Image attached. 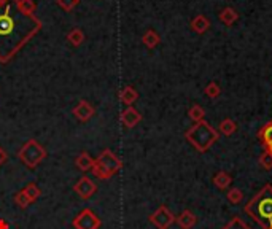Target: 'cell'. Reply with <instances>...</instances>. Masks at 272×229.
<instances>
[{
	"label": "cell",
	"instance_id": "obj_1",
	"mask_svg": "<svg viewBox=\"0 0 272 229\" xmlns=\"http://www.w3.org/2000/svg\"><path fill=\"white\" fill-rule=\"evenodd\" d=\"M11 11L13 7L7 5L3 13H0V62L3 64H7L22 48V45H26L42 27V22L37 18L26 24V19L32 15H27L22 21H18L16 16L11 15Z\"/></svg>",
	"mask_w": 272,
	"mask_h": 229
},
{
	"label": "cell",
	"instance_id": "obj_2",
	"mask_svg": "<svg viewBox=\"0 0 272 229\" xmlns=\"http://www.w3.org/2000/svg\"><path fill=\"white\" fill-rule=\"evenodd\" d=\"M244 212L261 229H272V185H264L248 200Z\"/></svg>",
	"mask_w": 272,
	"mask_h": 229
},
{
	"label": "cell",
	"instance_id": "obj_3",
	"mask_svg": "<svg viewBox=\"0 0 272 229\" xmlns=\"http://www.w3.org/2000/svg\"><path fill=\"white\" fill-rule=\"evenodd\" d=\"M218 131L215 128H212L209 123L201 121V123H194V126L185 132L187 140L193 145L199 153H205L209 151L210 148L215 145V142L218 140Z\"/></svg>",
	"mask_w": 272,
	"mask_h": 229
},
{
	"label": "cell",
	"instance_id": "obj_4",
	"mask_svg": "<svg viewBox=\"0 0 272 229\" xmlns=\"http://www.w3.org/2000/svg\"><path fill=\"white\" fill-rule=\"evenodd\" d=\"M121 167H123V161H121L115 153H112V150L105 148V150L94 159V164H92L91 172L97 177V179L108 180L112 175L119 172Z\"/></svg>",
	"mask_w": 272,
	"mask_h": 229
},
{
	"label": "cell",
	"instance_id": "obj_5",
	"mask_svg": "<svg viewBox=\"0 0 272 229\" xmlns=\"http://www.w3.org/2000/svg\"><path fill=\"white\" fill-rule=\"evenodd\" d=\"M18 158L27 169L34 170L46 158V150L35 139H31L22 145L18 153Z\"/></svg>",
	"mask_w": 272,
	"mask_h": 229
},
{
	"label": "cell",
	"instance_id": "obj_6",
	"mask_svg": "<svg viewBox=\"0 0 272 229\" xmlns=\"http://www.w3.org/2000/svg\"><path fill=\"white\" fill-rule=\"evenodd\" d=\"M72 225H73L75 229H99L101 228V218L92 210L83 209L77 216H75Z\"/></svg>",
	"mask_w": 272,
	"mask_h": 229
},
{
	"label": "cell",
	"instance_id": "obj_7",
	"mask_svg": "<svg viewBox=\"0 0 272 229\" xmlns=\"http://www.w3.org/2000/svg\"><path fill=\"white\" fill-rule=\"evenodd\" d=\"M150 223L158 229H169L175 223V216H173V213L166 205H161V207H158L150 215Z\"/></svg>",
	"mask_w": 272,
	"mask_h": 229
},
{
	"label": "cell",
	"instance_id": "obj_8",
	"mask_svg": "<svg viewBox=\"0 0 272 229\" xmlns=\"http://www.w3.org/2000/svg\"><path fill=\"white\" fill-rule=\"evenodd\" d=\"M73 191L77 193L82 199H89L94 196V193L97 191V186L89 177H82V179L75 183Z\"/></svg>",
	"mask_w": 272,
	"mask_h": 229
},
{
	"label": "cell",
	"instance_id": "obj_9",
	"mask_svg": "<svg viewBox=\"0 0 272 229\" xmlns=\"http://www.w3.org/2000/svg\"><path fill=\"white\" fill-rule=\"evenodd\" d=\"M94 107H92L88 100H80V104L73 108V114H75V118L80 119L82 123H86V121H89V119L94 116Z\"/></svg>",
	"mask_w": 272,
	"mask_h": 229
},
{
	"label": "cell",
	"instance_id": "obj_10",
	"mask_svg": "<svg viewBox=\"0 0 272 229\" xmlns=\"http://www.w3.org/2000/svg\"><path fill=\"white\" fill-rule=\"evenodd\" d=\"M142 121V114L138 113L134 107H127L126 110L121 113V123H123L127 129L134 128Z\"/></svg>",
	"mask_w": 272,
	"mask_h": 229
},
{
	"label": "cell",
	"instance_id": "obj_11",
	"mask_svg": "<svg viewBox=\"0 0 272 229\" xmlns=\"http://www.w3.org/2000/svg\"><path fill=\"white\" fill-rule=\"evenodd\" d=\"M175 221L178 223V226H180L182 229H191L196 225L198 218H196V215L191 210H183L182 213L175 218Z\"/></svg>",
	"mask_w": 272,
	"mask_h": 229
},
{
	"label": "cell",
	"instance_id": "obj_12",
	"mask_svg": "<svg viewBox=\"0 0 272 229\" xmlns=\"http://www.w3.org/2000/svg\"><path fill=\"white\" fill-rule=\"evenodd\" d=\"M231 183H233V177H231L228 172H224V170L218 172V174H215V177H213V185H215L218 190H221V191L228 190Z\"/></svg>",
	"mask_w": 272,
	"mask_h": 229
},
{
	"label": "cell",
	"instance_id": "obj_13",
	"mask_svg": "<svg viewBox=\"0 0 272 229\" xmlns=\"http://www.w3.org/2000/svg\"><path fill=\"white\" fill-rule=\"evenodd\" d=\"M137 99H138V93H137V91H136L134 88H132V86H126L124 89H121V93H119V100L123 102L124 105L131 107Z\"/></svg>",
	"mask_w": 272,
	"mask_h": 229
},
{
	"label": "cell",
	"instance_id": "obj_14",
	"mask_svg": "<svg viewBox=\"0 0 272 229\" xmlns=\"http://www.w3.org/2000/svg\"><path fill=\"white\" fill-rule=\"evenodd\" d=\"M209 27H210V22L204 15L196 16V18L191 21V29H193L196 33H204L209 31Z\"/></svg>",
	"mask_w": 272,
	"mask_h": 229
},
{
	"label": "cell",
	"instance_id": "obj_15",
	"mask_svg": "<svg viewBox=\"0 0 272 229\" xmlns=\"http://www.w3.org/2000/svg\"><path fill=\"white\" fill-rule=\"evenodd\" d=\"M218 18H220V21H221L224 26H233L234 22L239 19V15H237V11L234 8L228 7V8H224V10L220 11Z\"/></svg>",
	"mask_w": 272,
	"mask_h": 229
},
{
	"label": "cell",
	"instance_id": "obj_16",
	"mask_svg": "<svg viewBox=\"0 0 272 229\" xmlns=\"http://www.w3.org/2000/svg\"><path fill=\"white\" fill-rule=\"evenodd\" d=\"M92 164H94V159H92L86 151L80 153L78 156H77V159H75V165H77V167H78L80 170H82V172L91 170Z\"/></svg>",
	"mask_w": 272,
	"mask_h": 229
},
{
	"label": "cell",
	"instance_id": "obj_17",
	"mask_svg": "<svg viewBox=\"0 0 272 229\" xmlns=\"http://www.w3.org/2000/svg\"><path fill=\"white\" fill-rule=\"evenodd\" d=\"M142 42H143V45H145L147 48L153 49V48H156V47H158V45H159L161 38H159L158 33H156L154 31H152V29H150V31H147L145 33H143Z\"/></svg>",
	"mask_w": 272,
	"mask_h": 229
},
{
	"label": "cell",
	"instance_id": "obj_18",
	"mask_svg": "<svg viewBox=\"0 0 272 229\" xmlns=\"http://www.w3.org/2000/svg\"><path fill=\"white\" fill-rule=\"evenodd\" d=\"M258 139L263 143L264 147H268L272 143V121H269L268 124H264L258 132Z\"/></svg>",
	"mask_w": 272,
	"mask_h": 229
},
{
	"label": "cell",
	"instance_id": "obj_19",
	"mask_svg": "<svg viewBox=\"0 0 272 229\" xmlns=\"http://www.w3.org/2000/svg\"><path fill=\"white\" fill-rule=\"evenodd\" d=\"M67 38H68V42L73 45V47H80V45L85 42V33H83L82 29L77 27V29H72V31L68 32Z\"/></svg>",
	"mask_w": 272,
	"mask_h": 229
},
{
	"label": "cell",
	"instance_id": "obj_20",
	"mask_svg": "<svg viewBox=\"0 0 272 229\" xmlns=\"http://www.w3.org/2000/svg\"><path fill=\"white\" fill-rule=\"evenodd\" d=\"M218 128H220V132H221L223 135H233L236 132V129H237V124L231 118H226L220 123Z\"/></svg>",
	"mask_w": 272,
	"mask_h": 229
},
{
	"label": "cell",
	"instance_id": "obj_21",
	"mask_svg": "<svg viewBox=\"0 0 272 229\" xmlns=\"http://www.w3.org/2000/svg\"><path fill=\"white\" fill-rule=\"evenodd\" d=\"M188 116L193 119L194 123H201L204 121V116H205V110L202 108L201 105H193L188 110Z\"/></svg>",
	"mask_w": 272,
	"mask_h": 229
},
{
	"label": "cell",
	"instance_id": "obj_22",
	"mask_svg": "<svg viewBox=\"0 0 272 229\" xmlns=\"http://www.w3.org/2000/svg\"><path fill=\"white\" fill-rule=\"evenodd\" d=\"M15 5L21 13H26V15H32V11L35 10V3H34V0H16Z\"/></svg>",
	"mask_w": 272,
	"mask_h": 229
},
{
	"label": "cell",
	"instance_id": "obj_23",
	"mask_svg": "<svg viewBox=\"0 0 272 229\" xmlns=\"http://www.w3.org/2000/svg\"><path fill=\"white\" fill-rule=\"evenodd\" d=\"M226 197H228V200L231 204L237 205L244 200V191L239 190V188H231V190L228 191V194H226Z\"/></svg>",
	"mask_w": 272,
	"mask_h": 229
},
{
	"label": "cell",
	"instance_id": "obj_24",
	"mask_svg": "<svg viewBox=\"0 0 272 229\" xmlns=\"http://www.w3.org/2000/svg\"><path fill=\"white\" fill-rule=\"evenodd\" d=\"M22 193H24L26 196L32 200V202H34V200H37L40 197V194H42V191H40V188L35 185V183H29L24 190H22Z\"/></svg>",
	"mask_w": 272,
	"mask_h": 229
},
{
	"label": "cell",
	"instance_id": "obj_25",
	"mask_svg": "<svg viewBox=\"0 0 272 229\" xmlns=\"http://www.w3.org/2000/svg\"><path fill=\"white\" fill-rule=\"evenodd\" d=\"M205 96L210 97V99H218L220 96H221V88L218 86V83L212 82L205 86Z\"/></svg>",
	"mask_w": 272,
	"mask_h": 229
},
{
	"label": "cell",
	"instance_id": "obj_26",
	"mask_svg": "<svg viewBox=\"0 0 272 229\" xmlns=\"http://www.w3.org/2000/svg\"><path fill=\"white\" fill-rule=\"evenodd\" d=\"M223 229H252L250 226L247 225V223L244 220H240L239 216H234L233 220H231L226 226H224Z\"/></svg>",
	"mask_w": 272,
	"mask_h": 229
},
{
	"label": "cell",
	"instance_id": "obj_27",
	"mask_svg": "<svg viewBox=\"0 0 272 229\" xmlns=\"http://www.w3.org/2000/svg\"><path fill=\"white\" fill-rule=\"evenodd\" d=\"M259 165H261L264 170L272 169V154L269 151H264L261 154V158H259Z\"/></svg>",
	"mask_w": 272,
	"mask_h": 229
},
{
	"label": "cell",
	"instance_id": "obj_28",
	"mask_svg": "<svg viewBox=\"0 0 272 229\" xmlns=\"http://www.w3.org/2000/svg\"><path fill=\"white\" fill-rule=\"evenodd\" d=\"M15 202L18 204L21 209H26V207H29V205L32 204V200L29 199V197H27L26 194L22 193V191H19V193H18V194H16V196H15Z\"/></svg>",
	"mask_w": 272,
	"mask_h": 229
},
{
	"label": "cell",
	"instance_id": "obj_29",
	"mask_svg": "<svg viewBox=\"0 0 272 229\" xmlns=\"http://www.w3.org/2000/svg\"><path fill=\"white\" fill-rule=\"evenodd\" d=\"M78 2H80V0H57V5H59L62 10L72 11L78 5Z\"/></svg>",
	"mask_w": 272,
	"mask_h": 229
},
{
	"label": "cell",
	"instance_id": "obj_30",
	"mask_svg": "<svg viewBox=\"0 0 272 229\" xmlns=\"http://www.w3.org/2000/svg\"><path fill=\"white\" fill-rule=\"evenodd\" d=\"M7 159H8L7 151H5L2 147H0V165H3L5 163H7Z\"/></svg>",
	"mask_w": 272,
	"mask_h": 229
},
{
	"label": "cell",
	"instance_id": "obj_31",
	"mask_svg": "<svg viewBox=\"0 0 272 229\" xmlns=\"http://www.w3.org/2000/svg\"><path fill=\"white\" fill-rule=\"evenodd\" d=\"M10 0H0V7H7Z\"/></svg>",
	"mask_w": 272,
	"mask_h": 229
},
{
	"label": "cell",
	"instance_id": "obj_32",
	"mask_svg": "<svg viewBox=\"0 0 272 229\" xmlns=\"http://www.w3.org/2000/svg\"><path fill=\"white\" fill-rule=\"evenodd\" d=\"M266 151H269V153L272 154V143H271V145H268V147H266Z\"/></svg>",
	"mask_w": 272,
	"mask_h": 229
}]
</instances>
